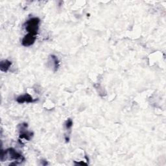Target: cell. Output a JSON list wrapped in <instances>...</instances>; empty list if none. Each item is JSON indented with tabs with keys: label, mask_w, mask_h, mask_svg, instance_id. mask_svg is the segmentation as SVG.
<instances>
[{
	"label": "cell",
	"mask_w": 166,
	"mask_h": 166,
	"mask_svg": "<svg viewBox=\"0 0 166 166\" xmlns=\"http://www.w3.org/2000/svg\"><path fill=\"white\" fill-rule=\"evenodd\" d=\"M40 20L38 18H32L28 19L24 24L25 30L29 34L36 35L39 29V23Z\"/></svg>",
	"instance_id": "2"
},
{
	"label": "cell",
	"mask_w": 166,
	"mask_h": 166,
	"mask_svg": "<svg viewBox=\"0 0 166 166\" xmlns=\"http://www.w3.org/2000/svg\"><path fill=\"white\" fill-rule=\"evenodd\" d=\"M36 39V35H34L28 33V34L27 35H25L22 39V44L23 46H25V47H29V46L32 45L35 43Z\"/></svg>",
	"instance_id": "3"
},
{
	"label": "cell",
	"mask_w": 166,
	"mask_h": 166,
	"mask_svg": "<svg viewBox=\"0 0 166 166\" xmlns=\"http://www.w3.org/2000/svg\"><path fill=\"white\" fill-rule=\"evenodd\" d=\"M38 99H34L31 96H30L28 94H25L24 95L19 96L16 98V101L18 103H34L36 101H37Z\"/></svg>",
	"instance_id": "4"
},
{
	"label": "cell",
	"mask_w": 166,
	"mask_h": 166,
	"mask_svg": "<svg viewBox=\"0 0 166 166\" xmlns=\"http://www.w3.org/2000/svg\"><path fill=\"white\" fill-rule=\"evenodd\" d=\"M75 164H77V165H87V164L84 163V162H75Z\"/></svg>",
	"instance_id": "8"
},
{
	"label": "cell",
	"mask_w": 166,
	"mask_h": 166,
	"mask_svg": "<svg viewBox=\"0 0 166 166\" xmlns=\"http://www.w3.org/2000/svg\"><path fill=\"white\" fill-rule=\"evenodd\" d=\"M9 158L11 160H16V162L18 164H21L22 162L25 160V158L19 153V152H17L15 149L13 148H9L6 150L2 151L1 154V160L4 161L6 160V159Z\"/></svg>",
	"instance_id": "1"
},
{
	"label": "cell",
	"mask_w": 166,
	"mask_h": 166,
	"mask_svg": "<svg viewBox=\"0 0 166 166\" xmlns=\"http://www.w3.org/2000/svg\"><path fill=\"white\" fill-rule=\"evenodd\" d=\"M73 126V121L71 119H68L65 123V127L66 129H70Z\"/></svg>",
	"instance_id": "7"
},
{
	"label": "cell",
	"mask_w": 166,
	"mask_h": 166,
	"mask_svg": "<svg viewBox=\"0 0 166 166\" xmlns=\"http://www.w3.org/2000/svg\"><path fill=\"white\" fill-rule=\"evenodd\" d=\"M12 62L8 60H5V61H3L0 63V69L2 71L6 72L10 68V66H11Z\"/></svg>",
	"instance_id": "5"
},
{
	"label": "cell",
	"mask_w": 166,
	"mask_h": 166,
	"mask_svg": "<svg viewBox=\"0 0 166 166\" xmlns=\"http://www.w3.org/2000/svg\"><path fill=\"white\" fill-rule=\"evenodd\" d=\"M50 58H51L52 61L54 62L55 71H57L58 70V65H59V61H58V58L56 56H55V55H51Z\"/></svg>",
	"instance_id": "6"
}]
</instances>
